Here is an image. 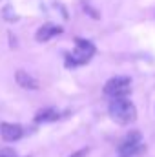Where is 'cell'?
Segmentation results:
<instances>
[{
    "instance_id": "1",
    "label": "cell",
    "mask_w": 155,
    "mask_h": 157,
    "mask_svg": "<svg viewBox=\"0 0 155 157\" xmlns=\"http://www.w3.org/2000/svg\"><path fill=\"white\" fill-rule=\"evenodd\" d=\"M112 119L119 122V124H130L137 119V108L133 106L131 101H128L126 97H117L110 102V108H108Z\"/></svg>"
},
{
    "instance_id": "2",
    "label": "cell",
    "mask_w": 155,
    "mask_h": 157,
    "mask_svg": "<svg viewBox=\"0 0 155 157\" xmlns=\"http://www.w3.org/2000/svg\"><path fill=\"white\" fill-rule=\"evenodd\" d=\"M93 53H95V46L91 42L77 39V49L73 53H66V64L68 66H82L91 59Z\"/></svg>"
},
{
    "instance_id": "3",
    "label": "cell",
    "mask_w": 155,
    "mask_h": 157,
    "mask_svg": "<svg viewBox=\"0 0 155 157\" xmlns=\"http://www.w3.org/2000/svg\"><path fill=\"white\" fill-rule=\"evenodd\" d=\"M131 91V80L130 77H113L110 78L104 86V95L117 99V97H126L128 93Z\"/></svg>"
},
{
    "instance_id": "4",
    "label": "cell",
    "mask_w": 155,
    "mask_h": 157,
    "mask_svg": "<svg viewBox=\"0 0 155 157\" xmlns=\"http://www.w3.org/2000/svg\"><path fill=\"white\" fill-rule=\"evenodd\" d=\"M144 152V144L141 141V133H130L119 146V154L122 157H133Z\"/></svg>"
},
{
    "instance_id": "5",
    "label": "cell",
    "mask_w": 155,
    "mask_h": 157,
    "mask_svg": "<svg viewBox=\"0 0 155 157\" xmlns=\"http://www.w3.org/2000/svg\"><path fill=\"white\" fill-rule=\"evenodd\" d=\"M24 133L20 124H11V122H2L0 124V137L7 143H13L17 139H20Z\"/></svg>"
},
{
    "instance_id": "6",
    "label": "cell",
    "mask_w": 155,
    "mask_h": 157,
    "mask_svg": "<svg viewBox=\"0 0 155 157\" xmlns=\"http://www.w3.org/2000/svg\"><path fill=\"white\" fill-rule=\"evenodd\" d=\"M62 33V28L60 26H55V24H44L37 31V40L39 42H46V40L53 39L55 35H60Z\"/></svg>"
},
{
    "instance_id": "7",
    "label": "cell",
    "mask_w": 155,
    "mask_h": 157,
    "mask_svg": "<svg viewBox=\"0 0 155 157\" xmlns=\"http://www.w3.org/2000/svg\"><path fill=\"white\" fill-rule=\"evenodd\" d=\"M17 82H18V86H22V88H26V90H39V80L37 78H33L28 71H24V70H18L17 71Z\"/></svg>"
},
{
    "instance_id": "8",
    "label": "cell",
    "mask_w": 155,
    "mask_h": 157,
    "mask_svg": "<svg viewBox=\"0 0 155 157\" xmlns=\"http://www.w3.org/2000/svg\"><path fill=\"white\" fill-rule=\"evenodd\" d=\"M55 119H59V113L55 110H44L35 117V121L37 122H46V121H55Z\"/></svg>"
},
{
    "instance_id": "9",
    "label": "cell",
    "mask_w": 155,
    "mask_h": 157,
    "mask_svg": "<svg viewBox=\"0 0 155 157\" xmlns=\"http://www.w3.org/2000/svg\"><path fill=\"white\" fill-rule=\"evenodd\" d=\"M0 157H15V150H11V148H2V150H0Z\"/></svg>"
},
{
    "instance_id": "10",
    "label": "cell",
    "mask_w": 155,
    "mask_h": 157,
    "mask_svg": "<svg viewBox=\"0 0 155 157\" xmlns=\"http://www.w3.org/2000/svg\"><path fill=\"white\" fill-rule=\"evenodd\" d=\"M86 154H88V148H84V150H78V152H75L73 155H70V157H86Z\"/></svg>"
}]
</instances>
